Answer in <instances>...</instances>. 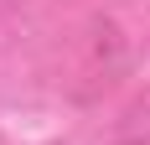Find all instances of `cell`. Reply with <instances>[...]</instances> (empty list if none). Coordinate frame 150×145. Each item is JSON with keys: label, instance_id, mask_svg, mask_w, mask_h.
I'll use <instances>...</instances> for the list:
<instances>
[{"label": "cell", "instance_id": "obj_3", "mask_svg": "<svg viewBox=\"0 0 150 145\" xmlns=\"http://www.w3.org/2000/svg\"><path fill=\"white\" fill-rule=\"evenodd\" d=\"M11 5H21V0H0V11H11Z\"/></svg>", "mask_w": 150, "mask_h": 145}, {"label": "cell", "instance_id": "obj_2", "mask_svg": "<svg viewBox=\"0 0 150 145\" xmlns=\"http://www.w3.org/2000/svg\"><path fill=\"white\" fill-rule=\"evenodd\" d=\"M114 145H150V88H140L135 99L114 119Z\"/></svg>", "mask_w": 150, "mask_h": 145}, {"label": "cell", "instance_id": "obj_1", "mask_svg": "<svg viewBox=\"0 0 150 145\" xmlns=\"http://www.w3.org/2000/svg\"><path fill=\"white\" fill-rule=\"evenodd\" d=\"M124 72V36L119 26L109 21V16H98V21H88V31L78 36V62H73V99H98L114 78Z\"/></svg>", "mask_w": 150, "mask_h": 145}]
</instances>
